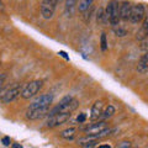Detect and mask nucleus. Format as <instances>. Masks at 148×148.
<instances>
[{"mask_svg": "<svg viewBox=\"0 0 148 148\" xmlns=\"http://www.w3.org/2000/svg\"><path fill=\"white\" fill-rule=\"evenodd\" d=\"M79 106V101H78L75 98H73L72 95H67L62 98V100L58 103V105L53 108L52 110H49L48 115L52 116V115H56V114H72L74 110L78 109Z\"/></svg>", "mask_w": 148, "mask_h": 148, "instance_id": "1", "label": "nucleus"}, {"mask_svg": "<svg viewBox=\"0 0 148 148\" xmlns=\"http://www.w3.org/2000/svg\"><path fill=\"white\" fill-rule=\"evenodd\" d=\"M106 16L108 22L112 27H117L121 18H120V3L117 0H110L108 6H106Z\"/></svg>", "mask_w": 148, "mask_h": 148, "instance_id": "2", "label": "nucleus"}, {"mask_svg": "<svg viewBox=\"0 0 148 148\" xmlns=\"http://www.w3.org/2000/svg\"><path fill=\"white\" fill-rule=\"evenodd\" d=\"M22 89H24V86H22L21 84L12 85V86L9 88V89H6V90H4V91L0 92V94H1V95H0V100H1L4 104H10L11 101L17 99L18 96L21 95Z\"/></svg>", "mask_w": 148, "mask_h": 148, "instance_id": "3", "label": "nucleus"}, {"mask_svg": "<svg viewBox=\"0 0 148 148\" xmlns=\"http://www.w3.org/2000/svg\"><path fill=\"white\" fill-rule=\"evenodd\" d=\"M42 86H43V82L42 80H32L30 83H27V84L24 86V89H22L21 98L26 99V100L34 98L37 92L42 89Z\"/></svg>", "mask_w": 148, "mask_h": 148, "instance_id": "4", "label": "nucleus"}, {"mask_svg": "<svg viewBox=\"0 0 148 148\" xmlns=\"http://www.w3.org/2000/svg\"><path fill=\"white\" fill-rule=\"evenodd\" d=\"M53 101L52 94H42L32 101L29 108L30 109H41V108H49Z\"/></svg>", "mask_w": 148, "mask_h": 148, "instance_id": "5", "label": "nucleus"}, {"mask_svg": "<svg viewBox=\"0 0 148 148\" xmlns=\"http://www.w3.org/2000/svg\"><path fill=\"white\" fill-rule=\"evenodd\" d=\"M145 16H146V9L142 4H135V5H132L131 16H130V21L132 24H140L141 21H143Z\"/></svg>", "mask_w": 148, "mask_h": 148, "instance_id": "6", "label": "nucleus"}, {"mask_svg": "<svg viewBox=\"0 0 148 148\" xmlns=\"http://www.w3.org/2000/svg\"><path fill=\"white\" fill-rule=\"evenodd\" d=\"M72 114H56V115H52V116H49V119L47 120V127L49 128H53V127H57V126H61V125L66 123L67 121H69V119H71Z\"/></svg>", "mask_w": 148, "mask_h": 148, "instance_id": "7", "label": "nucleus"}, {"mask_svg": "<svg viewBox=\"0 0 148 148\" xmlns=\"http://www.w3.org/2000/svg\"><path fill=\"white\" fill-rule=\"evenodd\" d=\"M56 6H57V4L53 0H42V3H41V15H42V17L46 20L52 18L56 11Z\"/></svg>", "mask_w": 148, "mask_h": 148, "instance_id": "8", "label": "nucleus"}, {"mask_svg": "<svg viewBox=\"0 0 148 148\" xmlns=\"http://www.w3.org/2000/svg\"><path fill=\"white\" fill-rule=\"evenodd\" d=\"M108 128L109 127H108L106 121H99V122H95V123H91L89 126H86L84 128V132L86 133V136H96Z\"/></svg>", "mask_w": 148, "mask_h": 148, "instance_id": "9", "label": "nucleus"}, {"mask_svg": "<svg viewBox=\"0 0 148 148\" xmlns=\"http://www.w3.org/2000/svg\"><path fill=\"white\" fill-rule=\"evenodd\" d=\"M49 112V108H41V109H27L26 110V119L29 120H32V121H35V120H40L45 117L46 115H48Z\"/></svg>", "mask_w": 148, "mask_h": 148, "instance_id": "10", "label": "nucleus"}, {"mask_svg": "<svg viewBox=\"0 0 148 148\" xmlns=\"http://www.w3.org/2000/svg\"><path fill=\"white\" fill-rule=\"evenodd\" d=\"M104 111V103L101 100L96 101V103L92 105L91 108V112H90V119L92 121H95V120H100L101 117V114H103Z\"/></svg>", "mask_w": 148, "mask_h": 148, "instance_id": "11", "label": "nucleus"}, {"mask_svg": "<svg viewBox=\"0 0 148 148\" xmlns=\"http://www.w3.org/2000/svg\"><path fill=\"white\" fill-rule=\"evenodd\" d=\"M131 9L132 5L128 1H123L120 5V18L122 21H130V16H131Z\"/></svg>", "mask_w": 148, "mask_h": 148, "instance_id": "12", "label": "nucleus"}, {"mask_svg": "<svg viewBox=\"0 0 148 148\" xmlns=\"http://www.w3.org/2000/svg\"><path fill=\"white\" fill-rule=\"evenodd\" d=\"M78 3H79V0H66V3H64V14L71 17L74 15V12L78 10Z\"/></svg>", "mask_w": 148, "mask_h": 148, "instance_id": "13", "label": "nucleus"}, {"mask_svg": "<svg viewBox=\"0 0 148 148\" xmlns=\"http://www.w3.org/2000/svg\"><path fill=\"white\" fill-rule=\"evenodd\" d=\"M137 71L138 73H147L148 72V52H146L138 61L137 64Z\"/></svg>", "mask_w": 148, "mask_h": 148, "instance_id": "14", "label": "nucleus"}, {"mask_svg": "<svg viewBox=\"0 0 148 148\" xmlns=\"http://www.w3.org/2000/svg\"><path fill=\"white\" fill-rule=\"evenodd\" d=\"M96 142H98V140L95 138V136H85V137H82L78 140V145L90 148L92 146H95Z\"/></svg>", "mask_w": 148, "mask_h": 148, "instance_id": "15", "label": "nucleus"}, {"mask_svg": "<svg viewBox=\"0 0 148 148\" xmlns=\"http://www.w3.org/2000/svg\"><path fill=\"white\" fill-rule=\"evenodd\" d=\"M92 4H94V0H79V3H78V11L82 14L86 12L92 8Z\"/></svg>", "mask_w": 148, "mask_h": 148, "instance_id": "16", "label": "nucleus"}, {"mask_svg": "<svg viewBox=\"0 0 148 148\" xmlns=\"http://www.w3.org/2000/svg\"><path fill=\"white\" fill-rule=\"evenodd\" d=\"M115 111H116V110H115L114 105H108V106H106V109L103 111V114H101L100 120H101V121H106V120H109L110 117L114 116Z\"/></svg>", "mask_w": 148, "mask_h": 148, "instance_id": "17", "label": "nucleus"}, {"mask_svg": "<svg viewBox=\"0 0 148 148\" xmlns=\"http://www.w3.org/2000/svg\"><path fill=\"white\" fill-rule=\"evenodd\" d=\"M75 132H77V128L75 127H69V128H66L59 133V136L64 140H73L74 136H75Z\"/></svg>", "mask_w": 148, "mask_h": 148, "instance_id": "18", "label": "nucleus"}, {"mask_svg": "<svg viewBox=\"0 0 148 148\" xmlns=\"http://www.w3.org/2000/svg\"><path fill=\"white\" fill-rule=\"evenodd\" d=\"M96 21L99 25H104L108 22V16H106V10L104 8H99L98 12H96Z\"/></svg>", "mask_w": 148, "mask_h": 148, "instance_id": "19", "label": "nucleus"}, {"mask_svg": "<svg viewBox=\"0 0 148 148\" xmlns=\"http://www.w3.org/2000/svg\"><path fill=\"white\" fill-rule=\"evenodd\" d=\"M114 32H115V35L119 36V37H125L127 35V31L125 30V29H121V27H114Z\"/></svg>", "mask_w": 148, "mask_h": 148, "instance_id": "20", "label": "nucleus"}, {"mask_svg": "<svg viewBox=\"0 0 148 148\" xmlns=\"http://www.w3.org/2000/svg\"><path fill=\"white\" fill-rule=\"evenodd\" d=\"M106 48H108V42H106V35L103 34V35H101V49L106 51Z\"/></svg>", "mask_w": 148, "mask_h": 148, "instance_id": "21", "label": "nucleus"}, {"mask_svg": "<svg viewBox=\"0 0 148 148\" xmlns=\"http://www.w3.org/2000/svg\"><path fill=\"white\" fill-rule=\"evenodd\" d=\"M116 148H131V142L128 141H122L116 146Z\"/></svg>", "mask_w": 148, "mask_h": 148, "instance_id": "22", "label": "nucleus"}, {"mask_svg": "<svg viewBox=\"0 0 148 148\" xmlns=\"http://www.w3.org/2000/svg\"><path fill=\"white\" fill-rule=\"evenodd\" d=\"M85 120H86V116H85V114H79V115H78V117H77V121L79 122V123H83V122H85Z\"/></svg>", "mask_w": 148, "mask_h": 148, "instance_id": "23", "label": "nucleus"}, {"mask_svg": "<svg viewBox=\"0 0 148 148\" xmlns=\"http://www.w3.org/2000/svg\"><path fill=\"white\" fill-rule=\"evenodd\" d=\"M141 47H142L143 49H147V48H148V35L142 40V46H141Z\"/></svg>", "mask_w": 148, "mask_h": 148, "instance_id": "24", "label": "nucleus"}, {"mask_svg": "<svg viewBox=\"0 0 148 148\" xmlns=\"http://www.w3.org/2000/svg\"><path fill=\"white\" fill-rule=\"evenodd\" d=\"M1 142H3V145L4 146H10V142H11V140H10V137H3V140H1Z\"/></svg>", "mask_w": 148, "mask_h": 148, "instance_id": "25", "label": "nucleus"}, {"mask_svg": "<svg viewBox=\"0 0 148 148\" xmlns=\"http://www.w3.org/2000/svg\"><path fill=\"white\" fill-rule=\"evenodd\" d=\"M5 79H6V74L5 73H0V85H4Z\"/></svg>", "mask_w": 148, "mask_h": 148, "instance_id": "26", "label": "nucleus"}, {"mask_svg": "<svg viewBox=\"0 0 148 148\" xmlns=\"http://www.w3.org/2000/svg\"><path fill=\"white\" fill-rule=\"evenodd\" d=\"M11 148H22V146L20 145V143H14V145L11 146Z\"/></svg>", "mask_w": 148, "mask_h": 148, "instance_id": "27", "label": "nucleus"}, {"mask_svg": "<svg viewBox=\"0 0 148 148\" xmlns=\"http://www.w3.org/2000/svg\"><path fill=\"white\" fill-rule=\"evenodd\" d=\"M96 148H111L109 145H100V146H98Z\"/></svg>", "mask_w": 148, "mask_h": 148, "instance_id": "28", "label": "nucleus"}, {"mask_svg": "<svg viewBox=\"0 0 148 148\" xmlns=\"http://www.w3.org/2000/svg\"><path fill=\"white\" fill-rule=\"evenodd\" d=\"M3 8H4V5H3V1H1V0H0V11L3 10Z\"/></svg>", "mask_w": 148, "mask_h": 148, "instance_id": "29", "label": "nucleus"}, {"mask_svg": "<svg viewBox=\"0 0 148 148\" xmlns=\"http://www.w3.org/2000/svg\"><path fill=\"white\" fill-rule=\"evenodd\" d=\"M53 1H54L56 4H59V3H62V1H63V0H53Z\"/></svg>", "mask_w": 148, "mask_h": 148, "instance_id": "30", "label": "nucleus"}]
</instances>
